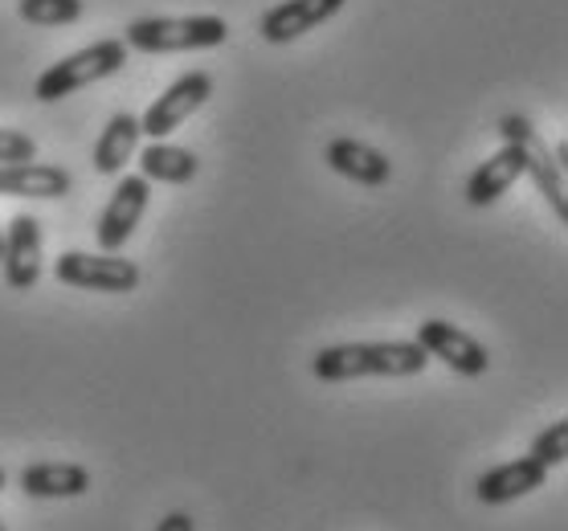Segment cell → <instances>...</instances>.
Returning a JSON list of instances; mask_svg holds the SVG:
<instances>
[{
	"mask_svg": "<svg viewBox=\"0 0 568 531\" xmlns=\"http://www.w3.org/2000/svg\"><path fill=\"white\" fill-rule=\"evenodd\" d=\"M426 348L414 339H385V344H332L320 348L311 360V372L323 385L361 380V376H422L426 372Z\"/></svg>",
	"mask_w": 568,
	"mask_h": 531,
	"instance_id": "6da1fadb",
	"label": "cell"
},
{
	"mask_svg": "<svg viewBox=\"0 0 568 531\" xmlns=\"http://www.w3.org/2000/svg\"><path fill=\"white\" fill-rule=\"evenodd\" d=\"M230 21L217 13L196 17H143L123 29V45L140 53H181V50H213L225 45Z\"/></svg>",
	"mask_w": 568,
	"mask_h": 531,
	"instance_id": "7a4b0ae2",
	"label": "cell"
},
{
	"mask_svg": "<svg viewBox=\"0 0 568 531\" xmlns=\"http://www.w3.org/2000/svg\"><path fill=\"white\" fill-rule=\"evenodd\" d=\"M128 65V45L123 38H106V41H94L87 50L70 53L62 62H53L38 82H33V99L38 103H62L70 99L74 91L82 86H91L99 79H111Z\"/></svg>",
	"mask_w": 568,
	"mask_h": 531,
	"instance_id": "3957f363",
	"label": "cell"
},
{
	"mask_svg": "<svg viewBox=\"0 0 568 531\" xmlns=\"http://www.w3.org/2000/svg\"><path fill=\"white\" fill-rule=\"evenodd\" d=\"M499 135H504L507 143H516L519 156H524V172H528L531 181H536V188H540L544 201H548V205L556 208V217L568 221L565 172L556 169L552 147H548V143L540 140V131L531 127V119H524V115H504V119H499Z\"/></svg>",
	"mask_w": 568,
	"mask_h": 531,
	"instance_id": "277c9868",
	"label": "cell"
},
{
	"mask_svg": "<svg viewBox=\"0 0 568 531\" xmlns=\"http://www.w3.org/2000/svg\"><path fill=\"white\" fill-rule=\"evenodd\" d=\"M53 278L65 286H82V290H103V295H128L140 286V266L119 254H82L70 249L53 262Z\"/></svg>",
	"mask_w": 568,
	"mask_h": 531,
	"instance_id": "5b68a950",
	"label": "cell"
},
{
	"mask_svg": "<svg viewBox=\"0 0 568 531\" xmlns=\"http://www.w3.org/2000/svg\"><path fill=\"white\" fill-rule=\"evenodd\" d=\"M209 94H213V79H209L205 70H189V74H181L169 91L143 111L140 131L148 135V140H169L184 119L196 115V111L209 103Z\"/></svg>",
	"mask_w": 568,
	"mask_h": 531,
	"instance_id": "8992f818",
	"label": "cell"
},
{
	"mask_svg": "<svg viewBox=\"0 0 568 531\" xmlns=\"http://www.w3.org/2000/svg\"><path fill=\"white\" fill-rule=\"evenodd\" d=\"M148 201H152V184L143 176H123L115 184V193H111L106 208L99 213V225H94V237H99L103 254H119L128 246L131 234L140 229L143 213H148Z\"/></svg>",
	"mask_w": 568,
	"mask_h": 531,
	"instance_id": "52a82bcc",
	"label": "cell"
},
{
	"mask_svg": "<svg viewBox=\"0 0 568 531\" xmlns=\"http://www.w3.org/2000/svg\"><path fill=\"white\" fill-rule=\"evenodd\" d=\"M414 344H422L426 356L442 360L450 372H458V376H483L487 368H491V351L483 348L470 331L446 324V319H422V324H417Z\"/></svg>",
	"mask_w": 568,
	"mask_h": 531,
	"instance_id": "ba28073f",
	"label": "cell"
},
{
	"mask_svg": "<svg viewBox=\"0 0 568 531\" xmlns=\"http://www.w3.org/2000/svg\"><path fill=\"white\" fill-rule=\"evenodd\" d=\"M4 283L9 290H29L41 278V221L29 213H17L4 229V249H0Z\"/></svg>",
	"mask_w": 568,
	"mask_h": 531,
	"instance_id": "9c48e42d",
	"label": "cell"
},
{
	"mask_svg": "<svg viewBox=\"0 0 568 531\" xmlns=\"http://www.w3.org/2000/svg\"><path fill=\"white\" fill-rule=\"evenodd\" d=\"M339 9H344V0H283L258 21V33L271 45H291L303 33L320 29L323 21H332Z\"/></svg>",
	"mask_w": 568,
	"mask_h": 531,
	"instance_id": "30bf717a",
	"label": "cell"
},
{
	"mask_svg": "<svg viewBox=\"0 0 568 531\" xmlns=\"http://www.w3.org/2000/svg\"><path fill=\"white\" fill-rule=\"evenodd\" d=\"M327 169L344 176L352 184H364V188H381V184L393 181V164H388L385 152H376L373 143H361L352 140V135H339V140L327 143Z\"/></svg>",
	"mask_w": 568,
	"mask_h": 531,
	"instance_id": "8fae6325",
	"label": "cell"
},
{
	"mask_svg": "<svg viewBox=\"0 0 568 531\" xmlns=\"http://www.w3.org/2000/svg\"><path fill=\"white\" fill-rule=\"evenodd\" d=\"M544 482H548V470H544L536 458H516V462H504V467H491L487 474H478L475 494H478V503L504 507V503H516V499H524V494H531V491H540Z\"/></svg>",
	"mask_w": 568,
	"mask_h": 531,
	"instance_id": "7c38bea8",
	"label": "cell"
},
{
	"mask_svg": "<svg viewBox=\"0 0 568 531\" xmlns=\"http://www.w3.org/2000/svg\"><path fill=\"white\" fill-rule=\"evenodd\" d=\"M70 188H74V181L58 164H38V160H29V164H0V196L62 201V196H70Z\"/></svg>",
	"mask_w": 568,
	"mask_h": 531,
	"instance_id": "4fadbf2b",
	"label": "cell"
},
{
	"mask_svg": "<svg viewBox=\"0 0 568 531\" xmlns=\"http://www.w3.org/2000/svg\"><path fill=\"white\" fill-rule=\"evenodd\" d=\"M519 176H524V156H519L516 143H504L491 160H483V164L470 172V181H466V205L491 208Z\"/></svg>",
	"mask_w": 568,
	"mask_h": 531,
	"instance_id": "5bb4252c",
	"label": "cell"
},
{
	"mask_svg": "<svg viewBox=\"0 0 568 531\" xmlns=\"http://www.w3.org/2000/svg\"><path fill=\"white\" fill-rule=\"evenodd\" d=\"M140 140H143L140 115H131V111L111 115V123H106L99 143H94L91 169L99 172V176H119V172L131 164V156L140 152Z\"/></svg>",
	"mask_w": 568,
	"mask_h": 531,
	"instance_id": "9a60e30c",
	"label": "cell"
},
{
	"mask_svg": "<svg viewBox=\"0 0 568 531\" xmlns=\"http://www.w3.org/2000/svg\"><path fill=\"white\" fill-rule=\"evenodd\" d=\"M21 491L29 499H78L91 491V470L78 462H33L21 470Z\"/></svg>",
	"mask_w": 568,
	"mask_h": 531,
	"instance_id": "2e32d148",
	"label": "cell"
},
{
	"mask_svg": "<svg viewBox=\"0 0 568 531\" xmlns=\"http://www.w3.org/2000/svg\"><path fill=\"white\" fill-rule=\"evenodd\" d=\"M196 172H201V160L181 143L152 140L140 152V176L148 184H189L196 181Z\"/></svg>",
	"mask_w": 568,
	"mask_h": 531,
	"instance_id": "e0dca14e",
	"label": "cell"
},
{
	"mask_svg": "<svg viewBox=\"0 0 568 531\" xmlns=\"http://www.w3.org/2000/svg\"><path fill=\"white\" fill-rule=\"evenodd\" d=\"M17 17L41 29L74 25L82 17V0H17Z\"/></svg>",
	"mask_w": 568,
	"mask_h": 531,
	"instance_id": "ac0fdd59",
	"label": "cell"
},
{
	"mask_svg": "<svg viewBox=\"0 0 568 531\" xmlns=\"http://www.w3.org/2000/svg\"><path fill=\"white\" fill-rule=\"evenodd\" d=\"M528 458H536V462H540L544 470L565 467V462H568V417H560L556 426H548L540 433V438L531 441Z\"/></svg>",
	"mask_w": 568,
	"mask_h": 531,
	"instance_id": "d6986e66",
	"label": "cell"
},
{
	"mask_svg": "<svg viewBox=\"0 0 568 531\" xmlns=\"http://www.w3.org/2000/svg\"><path fill=\"white\" fill-rule=\"evenodd\" d=\"M38 160V140L26 131L0 127V164H29Z\"/></svg>",
	"mask_w": 568,
	"mask_h": 531,
	"instance_id": "ffe728a7",
	"label": "cell"
},
{
	"mask_svg": "<svg viewBox=\"0 0 568 531\" xmlns=\"http://www.w3.org/2000/svg\"><path fill=\"white\" fill-rule=\"evenodd\" d=\"M155 531H196V523L189 511H172V515H164L155 523Z\"/></svg>",
	"mask_w": 568,
	"mask_h": 531,
	"instance_id": "44dd1931",
	"label": "cell"
},
{
	"mask_svg": "<svg viewBox=\"0 0 568 531\" xmlns=\"http://www.w3.org/2000/svg\"><path fill=\"white\" fill-rule=\"evenodd\" d=\"M0 491H4V470H0Z\"/></svg>",
	"mask_w": 568,
	"mask_h": 531,
	"instance_id": "7402d4cb",
	"label": "cell"
},
{
	"mask_svg": "<svg viewBox=\"0 0 568 531\" xmlns=\"http://www.w3.org/2000/svg\"><path fill=\"white\" fill-rule=\"evenodd\" d=\"M0 249H4V229H0Z\"/></svg>",
	"mask_w": 568,
	"mask_h": 531,
	"instance_id": "603a6c76",
	"label": "cell"
},
{
	"mask_svg": "<svg viewBox=\"0 0 568 531\" xmlns=\"http://www.w3.org/2000/svg\"><path fill=\"white\" fill-rule=\"evenodd\" d=\"M0 531H9V528H4V519H0Z\"/></svg>",
	"mask_w": 568,
	"mask_h": 531,
	"instance_id": "cb8c5ba5",
	"label": "cell"
}]
</instances>
